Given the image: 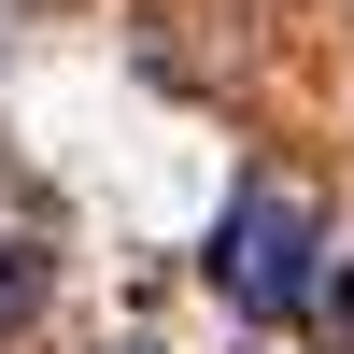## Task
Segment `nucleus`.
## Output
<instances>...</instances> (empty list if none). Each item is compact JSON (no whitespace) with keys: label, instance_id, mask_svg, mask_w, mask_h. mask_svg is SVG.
I'll list each match as a JSON object with an SVG mask.
<instances>
[{"label":"nucleus","instance_id":"1","mask_svg":"<svg viewBox=\"0 0 354 354\" xmlns=\"http://www.w3.org/2000/svg\"><path fill=\"white\" fill-rule=\"evenodd\" d=\"M213 270H227V298H241L255 326H283V312L312 298V198H298V185H241Z\"/></svg>","mask_w":354,"mask_h":354},{"label":"nucleus","instance_id":"2","mask_svg":"<svg viewBox=\"0 0 354 354\" xmlns=\"http://www.w3.org/2000/svg\"><path fill=\"white\" fill-rule=\"evenodd\" d=\"M0 312H28V255L15 241H0Z\"/></svg>","mask_w":354,"mask_h":354}]
</instances>
